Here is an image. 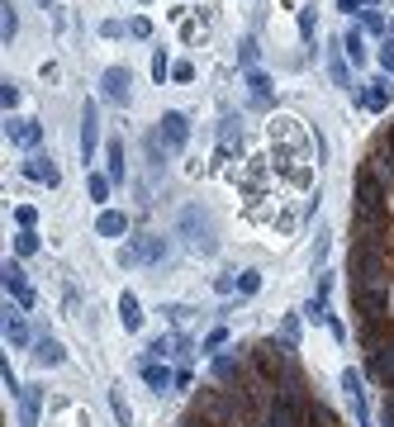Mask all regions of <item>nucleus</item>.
<instances>
[{
	"label": "nucleus",
	"mask_w": 394,
	"mask_h": 427,
	"mask_svg": "<svg viewBox=\"0 0 394 427\" xmlns=\"http://www.w3.org/2000/svg\"><path fill=\"white\" fill-rule=\"evenodd\" d=\"M356 223L361 228H380L385 223V181L371 166L356 171Z\"/></svg>",
	"instance_id": "f257e3e1"
},
{
	"label": "nucleus",
	"mask_w": 394,
	"mask_h": 427,
	"mask_svg": "<svg viewBox=\"0 0 394 427\" xmlns=\"http://www.w3.org/2000/svg\"><path fill=\"white\" fill-rule=\"evenodd\" d=\"M290 342H257L252 347V365H257V375L266 380V385H276V380H290L295 370H290Z\"/></svg>",
	"instance_id": "f03ea898"
},
{
	"label": "nucleus",
	"mask_w": 394,
	"mask_h": 427,
	"mask_svg": "<svg viewBox=\"0 0 394 427\" xmlns=\"http://www.w3.org/2000/svg\"><path fill=\"white\" fill-rule=\"evenodd\" d=\"M181 233H186V242L195 247V252H205V256H214L219 252V237H214V223H209V214L205 209H181Z\"/></svg>",
	"instance_id": "7ed1b4c3"
},
{
	"label": "nucleus",
	"mask_w": 394,
	"mask_h": 427,
	"mask_svg": "<svg viewBox=\"0 0 394 427\" xmlns=\"http://www.w3.org/2000/svg\"><path fill=\"white\" fill-rule=\"evenodd\" d=\"M351 304L366 323H385L390 318V290H371V285H356L351 290Z\"/></svg>",
	"instance_id": "20e7f679"
},
{
	"label": "nucleus",
	"mask_w": 394,
	"mask_h": 427,
	"mask_svg": "<svg viewBox=\"0 0 394 427\" xmlns=\"http://www.w3.org/2000/svg\"><path fill=\"white\" fill-rule=\"evenodd\" d=\"M371 171H376L385 186L394 181V128L376 138V147H371Z\"/></svg>",
	"instance_id": "39448f33"
},
{
	"label": "nucleus",
	"mask_w": 394,
	"mask_h": 427,
	"mask_svg": "<svg viewBox=\"0 0 394 427\" xmlns=\"http://www.w3.org/2000/svg\"><path fill=\"white\" fill-rule=\"evenodd\" d=\"M0 280H5V290L15 295L19 309H33V290L24 285V266H19V261H5V266H0Z\"/></svg>",
	"instance_id": "423d86ee"
},
{
	"label": "nucleus",
	"mask_w": 394,
	"mask_h": 427,
	"mask_svg": "<svg viewBox=\"0 0 394 427\" xmlns=\"http://www.w3.org/2000/svg\"><path fill=\"white\" fill-rule=\"evenodd\" d=\"M157 138L167 142V147H171V152H181V147H186V138H190V119L186 114H162V128H157Z\"/></svg>",
	"instance_id": "0eeeda50"
},
{
	"label": "nucleus",
	"mask_w": 394,
	"mask_h": 427,
	"mask_svg": "<svg viewBox=\"0 0 394 427\" xmlns=\"http://www.w3.org/2000/svg\"><path fill=\"white\" fill-rule=\"evenodd\" d=\"M24 176H29V181H38V186H57V181H62L57 161H52V157H43V152H33V157L24 161Z\"/></svg>",
	"instance_id": "6e6552de"
},
{
	"label": "nucleus",
	"mask_w": 394,
	"mask_h": 427,
	"mask_svg": "<svg viewBox=\"0 0 394 427\" xmlns=\"http://www.w3.org/2000/svg\"><path fill=\"white\" fill-rule=\"evenodd\" d=\"M100 86H105V100H114V105H128V86H133V76H128V67H110Z\"/></svg>",
	"instance_id": "1a4fd4ad"
},
{
	"label": "nucleus",
	"mask_w": 394,
	"mask_h": 427,
	"mask_svg": "<svg viewBox=\"0 0 394 427\" xmlns=\"http://www.w3.org/2000/svg\"><path fill=\"white\" fill-rule=\"evenodd\" d=\"M342 389H347V399H351L356 427H371V409H366V399H361V375H356V370H342Z\"/></svg>",
	"instance_id": "9d476101"
},
{
	"label": "nucleus",
	"mask_w": 394,
	"mask_h": 427,
	"mask_svg": "<svg viewBox=\"0 0 394 427\" xmlns=\"http://www.w3.org/2000/svg\"><path fill=\"white\" fill-rule=\"evenodd\" d=\"M95 138H100V119H95V105L86 100V110H81V157L86 161L95 157Z\"/></svg>",
	"instance_id": "9b49d317"
},
{
	"label": "nucleus",
	"mask_w": 394,
	"mask_h": 427,
	"mask_svg": "<svg viewBox=\"0 0 394 427\" xmlns=\"http://www.w3.org/2000/svg\"><path fill=\"white\" fill-rule=\"evenodd\" d=\"M5 138H10V142H19V147H38L43 128L33 124V119H10V124H5Z\"/></svg>",
	"instance_id": "f8f14e48"
},
{
	"label": "nucleus",
	"mask_w": 394,
	"mask_h": 427,
	"mask_svg": "<svg viewBox=\"0 0 394 427\" xmlns=\"http://www.w3.org/2000/svg\"><path fill=\"white\" fill-rule=\"evenodd\" d=\"M133 256H138V261H147V266H157L162 256H167V237H157V233L133 237Z\"/></svg>",
	"instance_id": "ddd939ff"
},
{
	"label": "nucleus",
	"mask_w": 394,
	"mask_h": 427,
	"mask_svg": "<svg viewBox=\"0 0 394 427\" xmlns=\"http://www.w3.org/2000/svg\"><path fill=\"white\" fill-rule=\"evenodd\" d=\"M361 105H366V110H390V81H385V76H376V81H371V86H366V91H361Z\"/></svg>",
	"instance_id": "4468645a"
},
{
	"label": "nucleus",
	"mask_w": 394,
	"mask_h": 427,
	"mask_svg": "<svg viewBox=\"0 0 394 427\" xmlns=\"http://www.w3.org/2000/svg\"><path fill=\"white\" fill-rule=\"evenodd\" d=\"M62 342H57V337H38V342H33V361L38 365H62Z\"/></svg>",
	"instance_id": "2eb2a0df"
},
{
	"label": "nucleus",
	"mask_w": 394,
	"mask_h": 427,
	"mask_svg": "<svg viewBox=\"0 0 394 427\" xmlns=\"http://www.w3.org/2000/svg\"><path fill=\"white\" fill-rule=\"evenodd\" d=\"M95 233H100V237H124L128 233V219L119 214V209H105V214L95 219Z\"/></svg>",
	"instance_id": "dca6fc26"
},
{
	"label": "nucleus",
	"mask_w": 394,
	"mask_h": 427,
	"mask_svg": "<svg viewBox=\"0 0 394 427\" xmlns=\"http://www.w3.org/2000/svg\"><path fill=\"white\" fill-rule=\"evenodd\" d=\"M38 404H43V394L33 385H24V394H19V423L24 427H38Z\"/></svg>",
	"instance_id": "f3484780"
},
{
	"label": "nucleus",
	"mask_w": 394,
	"mask_h": 427,
	"mask_svg": "<svg viewBox=\"0 0 394 427\" xmlns=\"http://www.w3.org/2000/svg\"><path fill=\"white\" fill-rule=\"evenodd\" d=\"M247 95H252L257 110H266L271 105V76L266 72H247Z\"/></svg>",
	"instance_id": "a211bd4d"
},
{
	"label": "nucleus",
	"mask_w": 394,
	"mask_h": 427,
	"mask_svg": "<svg viewBox=\"0 0 394 427\" xmlns=\"http://www.w3.org/2000/svg\"><path fill=\"white\" fill-rule=\"evenodd\" d=\"M371 375L376 380H394V347L390 342H380L376 356H371Z\"/></svg>",
	"instance_id": "6ab92c4d"
},
{
	"label": "nucleus",
	"mask_w": 394,
	"mask_h": 427,
	"mask_svg": "<svg viewBox=\"0 0 394 427\" xmlns=\"http://www.w3.org/2000/svg\"><path fill=\"white\" fill-rule=\"evenodd\" d=\"M142 380H147V385H152L157 394H162V389H171V385H176V375H171V370H167V365H162V361H142Z\"/></svg>",
	"instance_id": "aec40b11"
},
{
	"label": "nucleus",
	"mask_w": 394,
	"mask_h": 427,
	"mask_svg": "<svg viewBox=\"0 0 394 427\" xmlns=\"http://www.w3.org/2000/svg\"><path fill=\"white\" fill-rule=\"evenodd\" d=\"M119 318H124V328H128V332H138V328H142V309H138V295H128V290L119 295Z\"/></svg>",
	"instance_id": "412c9836"
},
{
	"label": "nucleus",
	"mask_w": 394,
	"mask_h": 427,
	"mask_svg": "<svg viewBox=\"0 0 394 427\" xmlns=\"http://www.w3.org/2000/svg\"><path fill=\"white\" fill-rule=\"evenodd\" d=\"M5 342H10V347H29V328H24V318L10 314V309H5Z\"/></svg>",
	"instance_id": "4be33fe9"
},
{
	"label": "nucleus",
	"mask_w": 394,
	"mask_h": 427,
	"mask_svg": "<svg viewBox=\"0 0 394 427\" xmlns=\"http://www.w3.org/2000/svg\"><path fill=\"white\" fill-rule=\"evenodd\" d=\"M214 375H219L223 385H233V380L242 375V361H237V356H214Z\"/></svg>",
	"instance_id": "5701e85b"
},
{
	"label": "nucleus",
	"mask_w": 394,
	"mask_h": 427,
	"mask_svg": "<svg viewBox=\"0 0 394 427\" xmlns=\"http://www.w3.org/2000/svg\"><path fill=\"white\" fill-rule=\"evenodd\" d=\"M110 409H114V418H119V423H133V409H128V399H124V385H114L110 389Z\"/></svg>",
	"instance_id": "b1692460"
},
{
	"label": "nucleus",
	"mask_w": 394,
	"mask_h": 427,
	"mask_svg": "<svg viewBox=\"0 0 394 427\" xmlns=\"http://www.w3.org/2000/svg\"><path fill=\"white\" fill-rule=\"evenodd\" d=\"M15 29H19V15H15V5L5 0V5H0V38L10 43V38H15Z\"/></svg>",
	"instance_id": "393cba45"
},
{
	"label": "nucleus",
	"mask_w": 394,
	"mask_h": 427,
	"mask_svg": "<svg viewBox=\"0 0 394 427\" xmlns=\"http://www.w3.org/2000/svg\"><path fill=\"white\" fill-rule=\"evenodd\" d=\"M110 181H124V142H110Z\"/></svg>",
	"instance_id": "a878e982"
},
{
	"label": "nucleus",
	"mask_w": 394,
	"mask_h": 427,
	"mask_svg": "<svg viewBox=\"0 0 394 427\" xmlns=\"http://www.w3.org/2000/svg\"><path fill=\"white\" fill-rule=\"evenodd\" d=\"M15 252H19V256H33V252H38V233H33V228H19Z\"/></svg>",
	"instance_id": "bb28decb"
},
{
	"label": "nucleus",
	"mask_w": 394,
	"mask_h": 427,
	"mask_svg": "<svg viewBox=\"0 0 394 427\" xmlns=\"http://www.w3.org/2000/svg\"><path fill=\"white\" fill-rule=\"evenodd\" d=\"M171 347H176V337H152V342H147V361H162V356H171Z\"/></svg>",
	"instance_id": "cd10ccee"
},
{
	"label": "nucleus",
	"mask_w": 394,
	"mask_h": 427,
	"mask_svg": "<svg viewBox=\"0 0 394 427\" xmlns=\"http://www.w3.org/2000/svg\"><path fill=\"white\" fill-rule=\"evenodd\" d=\"M342 52H351V62H361V57H366L361 33H356V29H347V33H342Z\"/></svg>",
	"instance_id": "c85d7f7f"
},
{
	"label": "nucleus",
	"mask_w": 394,
	"mask_h": 427,
	"mask_svg": "<svg viewBox=\"0 0 394 427\" xmlns=\"http://www.w3.org/2000/svg\"><path fill=\"white\" fill-rule=\"evenodd\" d=\"M237 290L242 295H257L261 290V271H237Z\"/></svg>",
	"instance_id": "c756f323"
},
{
	"label": "nucleus",
	"mask_w": 394,
	"mask_h": 427,
	"mask_svg": "<svg viewBox=\"0 0 394 427\" xmlns=\"http://www.w3.org/2000/svg\"><path fill=\"white\" fill-rule=\"evenodd\" d=\"M237 62H242V67H247V72H257V38H242V47H237Z\"/></svg>",
	"instance_id": "7c9ffc66"
},
{
	"label": "nucleus",
	"mask_w": 394,
	"mask_h": 427,
	"mask_svg": "<svg viewBox=\"0 0 394 427\" xmlns=\"http://www.w3.org/2000/svg\"><path fill=\"white\" fill-rule=\"evenodd\" d=\"M0 105H5V114H10V110L19 105V91H15V81H5V86H0Z\"/></svg>",
	"instance_id": "2f4dec72"
},
{
	"label": "nucleus",
	"mask_w": 394,
	"mask_h": 427,
	"mask_svg": "<svg viewBox=\"0 0 394 427\" xmlns=\"http://www.w3.org/2000/svg\"><path fill=\"white\" fill-rule=\"evenodd\" d=\"M332 81H337V86H351V76H347V62H342V52H332Z\"/></svg>",
	"instance_id": "473e14b6"
},
{
	"label": "nucleus",
	"mask_w": 394,
	"mask_h": 427,
	"mask_svg": "<svg viewBox=\"0 0 394 427\" xmlns=\"http://www.w3.org/2000/svg\"><path fill=\"white\" fill-rule=\"evenodd\" d=\"M91 200H110V176H91Z\"/></svg>",
	"instance_id": "72a5a7b5"
},
{
	"label": "nucleus",
	"mask_w": 394,
	"mask_h": 427,
	"mask_svg": "<svg viewBox=\"0 0 394 427\" xmlns=\"http://www.w3.org/2000/svg\"><path fill=\"white\" fill-rule=\"evenodd\" d=\"M223 342H228V328H214V332L205 337V351H219Z\"/></svg>",
	"instance_id": "f704fd0d"
},
{
	"label": "nucleus",
	"mask_w": 394,
	"mask_h": 427,
	"mask_svg": "<svg viewBox=\"0 0 394 427\" xmlns=\"http://www.w3.org/2000/svg\"><path fill=\"white\" fill-rule=\"evenodd\" d=\"M380 67H385V72H394V38H385V43H380Z\"/></svg>",
	"instance_id": "c9c22d12"
},
{
	"label": "nucleus",
	"mask_w": 394,
	"mask_h": 427,
	"mask_svg": "<svg viewBox=\"0 0 394 427\" xmlns=\"http://www.w3.org/2000/svg\"><path fill=\"white\" fill-rule=\"evenodd\" d=\"M152 76H157V81H167V76H171V62H167L162 52H157V57H152Z\"/></svg>",
	"instance_id": "e433bc0d"
},
{
	"label": "nucleus",
	"mask_w": 394,
	"mask_h": 427,
	"mask_svg": "<svg viewBox=\"0 0 394 427\" xmlns=\"http://www.w3.org/2000/svg\"><path fill=\"white\" fill-rule=\"evenodd\" d=\"M33 219H38V214H33L29 205H19V209H15V223H19V228H33Z\"/></svg>",
	"instance_id": "4c0bfd02"
},
{
	"label": "nucleus",
	"mask_w": 394,
	"mask_h": 427,
	"mask_svg": "<svg viewBox=\"0 0 394 427\" xmlns=\"http://www.w3.org/2000/svg\"><path fill=\"white\" fill-rule=\"evenodd\" d=\"M285 342H290V347H295V337H300V318H295V314H290V318H285Z\"/></svg>",
	"instance_id": "58836bf2"
},
{
	"label": "nucleus",
	"mask_w": 394,
	"mask_h": 427,
	"mask_svg": "<svg viewBox=\"0 0 394 427\" xmlns=\"http://www.w3.org/2000/svg\"><path fill=\"white\" fill-rule=\"evenodd\" d=\"M128 33H133V38H152V24H147V19H133Z\"/></svg>",
	"instance_id": "ea45409f"
},
{
	"label": "nucleus",
	"mask_w": 394,
	"mask_h": 427,
	"mask_svg": "<svg viewBox=\"0 0 394 427\" xmlns=\"http://www.w3.org/2000/svg\"><path fill=\"white\" fill-rule=\"evenodd\" d=\"M366 5H380V0H337V10H347V15L351 10H366Z\"/></svg>",
	"instance_id": "a19ab883"
},
{
	"label": "nucleus",
	"mask_w": 394,
	"mask_h": 427,
	"mask_svg": "<svg viewBox=\"0 0 394 427\" xmlns=\"http://www.w3.org/2000/svg\"><path fill=\"white\" fill-rule=\"evenodd\" d=\"M100 33H105V38H119V33H124V24H119V19H105V24H100Z\"/></svg>",
	"instance_id": "79ce46f5"
},
{
	"label": "nucleus",
	"mask_w": 394,
	"mask_h": 427,
	"mask_svg": "<svg viewBox=\"0 0 394 427\" xmlns=\"http://www.w3.org/2000/svg\"><path fill=\"white\" fill-rule=\"evenodd\" d=\"M214 290H219V295H233L237 280H233V275H219V280H214Z\"/></svg>",
	"instance_id": "37998d69"
},
{
	"label": "nucleus",
	"mask_w": 394,
	"mask_h": 427,
	"mask_svg": "<svg viewBox=\"0 0 394 427\" xmlns=\"http://www.w3.org/2000/svg\"><path fill=\"white\" fill-rule=\"evenodd\" d=\"M171 76H176V81H190V76H195V67H190V62H176Z\"/></svg>",
	"instance_id": "c03bdc74"
},
{
	"label": "nucleus",
	"mask_w": 394,
	"mask_h": 427,
	"mask_svg": "<svg viewBox=\"0 0 394 427\" xmlns=\"http://www.w3.org/2000/svg\"><path fill=\"white\" fill-rule=\"evenodd\" d=\"M38 5H47V0H38Z\"/></svg>",
	"instance_id": "a18cd8bd"
}]
</instances>
